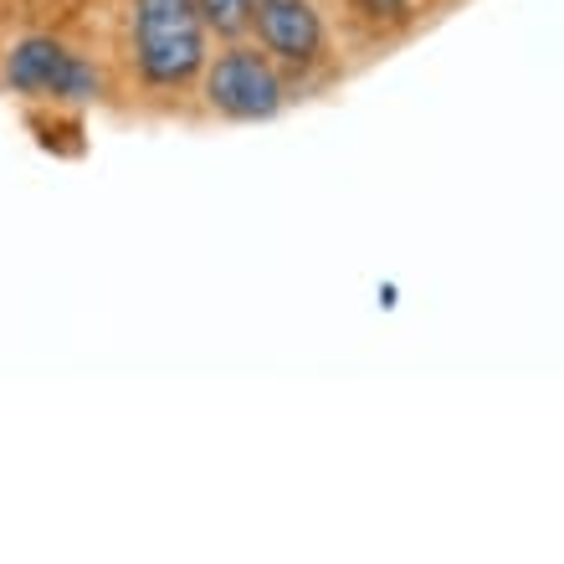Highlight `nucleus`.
Wrapping results in <instances>:
<instances>
[{
    "label": "nucleus",
    "mask_w": 564,
    "mask_h": 564,
    "mask_svg": "<svg viewBox=\"0 0 564 564\" xmlns=\"http://www.w3.org/2000/svg\"><path fill=\"white\" fill-rule=\"evenodd\" d=\"M129 42L144 88L180 93L206 67V26L195 0H134L129 11Z\"/></svg>",
    "instance_id": "obj_1"
},
{
    "label": "nucleus",
    "mask_w": 564,
    "mask_h": 564,
    "mask_svg": "<svg viewBox=\"0 0 564 564\" xmlns=\"http://www.w3.org/2000/svg\"><path fill=\"white\" fill-rule=\"evenodd\" d=\"M200 93H206L210 113H221L231 123H262L272 113H282V104H288V83H282L278 62L247 42H231L226 52L206 57Z\"/></svg>",
    "instance_id": "obj_2"
},
{
    "label": "nucleus",
    "mask_w": 564,
    "mask_h": 564,
    "mask_svg": "<svg viewBox=\"0 0 564 564\" xmlns=\"http://www.w3.org/2000/svg\"><path fill=\"white\" fill-rule=\"evenodd\" d=\"M6 88L21 98H46V104H93L104 93V73L83 52H73L57 36H21L0 67Z\"/></svg>",
    "instance_id": "obj_3"
},
{
    "label": "nucleus",
    "mask_w": 564,
    "mask_h": 564,
    "mask_svg": "<svg viewBox=\"0 0 564 564\" xmlns=\"http://www.w3.org/2000/svg\"><path fill=\"white\" fill-rule=\"evenodd\" d=\"M257 46L288 73H313L328 52L324 15L313 0H252Z\"/></svg>",
    "instance_id": "obj_4"
},
{
    "label": "nucleus",
    "mask_w": 564,
    "mask_h": 564,
    "mask_svg": "<svg viewBox=\"0 0 564 564\" xmlns=\"http://www.w3.org/2000/svg\"><path fill=\"white\" fill-rule=\"evenodd\" d=\"M195 11L206 36H221V42H241L252 31V0H195Z\"/></svg>",
    "instance_id": "obj_5"
},
{
    "label": "nucleus",
    "mask_w": 564,
    "mask_h": 564,
    "mask_svg": "<svg viewBox=\"0 0 564 564\" xmlns=\"http://www.w3.org/2000/svg\"><path fill=\"white\" fill-rule=\"evenodd\" d=\"M355 6L375 31H401L416 21V0H355Z\"/></svg>",
    "instance_id": "obj_6"
}]
</instances>
